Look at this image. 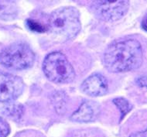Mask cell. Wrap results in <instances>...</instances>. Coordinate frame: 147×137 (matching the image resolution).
Returning a JSON list of instances; mask_svg holds the SVG:
<instances>
[{"mask_svg":"<svg viewBox=\"0 0 147 137\" xmlns=\"http://www.w3.org/2000/svg\"><path fill=\"white\" fill-rule=\"evenodd\" d=\"M143 61L142 46L132 38L119 39L110 43L104 53L105 66L113 73L138 69Z\"/></svg>","mask_w":147,"mask_h":137,"instance_id":"6da1fadb","label":"cell"},{"mask_svg":"<svg viewBox=\"0 0 147 137\" xmlns=\"http://www.w3.org/2000/svg\"><path fill=\"white\" fill-rule=\"evenodd\" d=\"M47 26V31L60 41L72 40L81 30L78 10L71 6L57 9L50 15Z\"/></svg>","mask_w":147,"mask_h":137,"instance_id":"7a4b0ae2","label":"cell"},{"mask_svg":"<svg viewBox=\"0 0 147 137\" xmlns=\"http://www.w3.org/2000/svg\"><path fill=\"white\" fill-rule=\"evenodd\" d=\"M46 77L54 83H70L75 78V71L66 56L60 51L51 52L46 56L43 63Z\"/></svg>","mask_w":147,"mask_h":137,"instance_id":"3957f363","label":"cell"},{"mask_svg":"<svg viewBox=\"0 0 147 137\" xmlns=\"http://www.w3.org/2000/svg\"><path fill=\"white\" fill-rule=\"evenodd\" d=\"M34 61L35 54L25 43H13L0 52V63L11 70L28 69L33 66Z\"/></svg>","mask_w":147,"mask_h":137,"instance_id":"277c9868","label":"cell"},{"mask_svg":"<svg viewBox=\"0 0 147 137\" xmlns=\"http://www.w3.org/2000/svg\"><path fill=\"white\" fill-rule=\"evenodd\" d=\"M129 2L126 0L118 1H94L91 9L97 18L105 22L119 20L127 13Z\"/></svg>","mask_w":147,"mask_h":137,"instance_id":"5b68a950","label":"cell"},{"mask_svg":"<svg viewBox=\"0 0 147 137\" xmlns=\"http://www.w3.org/2000/svg\"><path fill=\"white\" fill-rule=\"evenodd\" d=\"M24 83L20 77L0 71V102L15 100L23 93Z\"/></svg>","mask_w":147,"mask_h":137,"instance_id":"8992f818","label":"cell"},{"mask_svg":"<svg viewBox=\"0 0 147 137\" xmlns=\"http://www.w3.org/2000/svg\"><path fill=\"white\" fill-rule=\"evenodd\" d=\"M81 91L89 96H102L108 92L109 85L106 78L100 74H93L84 80L81 86Z\"/></svg>","mask_w":147,"mask_h":137,"instance_id":"52a82bcc","label":"cell"},{"mask_svg":"<svg viewBox=\"0 0 147 137\" xmlns=\"http://www.w3.org/2000/svg\"><path fill=\"white\" fill-rule=\"evenodd\" d=\"M100 109L97 103L92 101H85L71 116V119L74 122H89L96 119L98 116Z\"/></svg>","mask_w":147,"mask_h":137,"instance_id":"ba28073f","label":"cell"},{"mask_svg":"<svg viewBox=\"0 0 147 137\" xmlns=\"http://www.w3.org/2000/svg\"><path fill=\"white\" fill-rule=\"evenodd\" d=\"M113 103L116 105L122 114L121 119H123L125 115L128 112H129L131 109H132V105H131V103L124 98H116V99H113Z\"/></svg>","mask_w":147,"mask_h":137,"instance_id":"9c48e42d","label":"cell"},{"mask_svg":"<svg viewBox=\"0 0 147 137\" xmlns=\"http://www.w3.org/2000/svg\"><path fill=\"white\" fill-rule=\"evenodd\" d=\"M4 112L9 117L14 118L15 119H19L23 114V107L20 105H10L5 107Z\"/></svg>","mask_w":147,"mask_h":137,"instance_id":"30bf717a","label":"cell"},{"mask_svg":"<svg viewBox=\"0 0 147 137\" xmlns=\"http://www.w3.org/2000/svg\"><path fill=\"white\" fill-rule=\"evenodd\" d=\"M26 26L28 27L29 30H30L33 32L36 33H44L47 31V26H44L41 23H38L37 21L33 20H27L26 22Z\"/></svg>","mask_w":147,"mask_h":137,"instance_id":"8fae6325","label":"cell"},{"mask_svg":"<svg viewBox=\"0 0 147 137\" xmlns=\"http://www.w3.org/2000/svg\"><path fill=\"white\" fill-rule=\"evenodd\" d=\"M10 2H0V17L9 16L15 14L13 5Z\"/></svg>","mask_w":147,"mask_h":137,"instance_id":"7c38bea8","label":"cell"},{"mask_svg":"<svg viewBox=\"0 0 147 137\" xmlns=\"http://www.w3.org/2000/svg\"><path fill=\"white\" fill-rule=\"evenodd\" d=\"M10 132V128L8 122L0 117V137H7Z\"/></svg>","mask_w":147,"mask_h":137,"instance_id":"4fadbf2b","label":"cell"},{"mask_svg":"<svg viewBox=\"0 0 147 137\" xmlns=\"http://www.w3.org/2000/svg\"><path fill=\"white\" fill-rule=\"evenodd\" d=\"M136 84L141 88H145L147 89V75L140 76L136 79Z\"/></svg>","mask_w":147,"mask_h":137,"instance_id":"5bb4252c","label":"cell"},{"mask_svg":"<svg viewBox=\"0 0 147 137\" xmlns=\"http://www.w3.org/2000/svg\"><path fill=\"white\" fill-rule=\"evenodd\" d=\"M129 137H147V129L144 131L132 133L129 136Z\"/></svg>","mask_w":147,"mask_h":137,"instance_id":"9a60e30c","label":"cell"},{"mask_svg":"<svg viewBox=\"0 0 147 137\" xmlns=\"http://www.w3.org/2000/svg\"><path fill=\"white\" fill-rule=\"evenodd\" d=\"M142 27L147 32V14L144 16L142 22Z\"/></svg>","mask_w":147,"mask_h":137,"instance_id":"2e32d148","label":"cell"}]
</instances>
